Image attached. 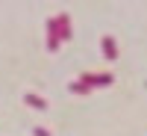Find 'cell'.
<instances>
[{
	"mask_svg": "<svg viewBox=\"0 0 147 136\" xmlns=\"http://www.w3.org/2000/svg\"><path fill=\"white\" fill-rule=\"evenodd\" d=\"M103 53H106L109 59H115V56H118V44H115V39H109V36L103 39Z\"/></svg>",
	"mask_w": 147,
	"mask_h": 136,
	"instance_id": "1",
	"label": "cell"
},
{
	"mask_svg": "<svg viewBox=\"0 0 147 136\" xmlns=\"http://www.w3.org/2000/svg\"><path fill=\"white\" fill-rule=\"evenodd\" d=\"M27 101H30L32 107H44V101H41V98H35V95H30V98H27Z\"/></svg>",
	"mask_w": 147,
	"mask_h": 136,
	"instance_id": "2",
	"label": "cell"
}]
</instances>
